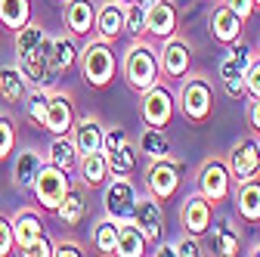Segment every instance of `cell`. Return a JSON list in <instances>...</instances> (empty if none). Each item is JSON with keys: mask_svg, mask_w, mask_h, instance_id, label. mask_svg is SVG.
<instances>
[{"mask_svg": "<svg viewBox=\"0 0 260 257\" xmlns=\"http://www.w3.org/2000/svg\"><path fill=\"white\" fill-rule=\"evenodd\" d=\"M124 81L137 93H146L149 87L161 84V59L149 41L134 38V44H130V50L124 56Z\"/></svg>", "mask_w": 260, "mask_h": 257, "instance_id": "obj_1", "label": "cell"}, {"mask_svg": "<svg viewBox=\"0 0 260 257\" xmlns=\"http://www.w3.org/2000/svg\"><path fill=\"white\" fill-rule=\"evenodd\" d=\"M78 62H81V75L90 87L103 90L115 81V72H118V59H115V50L109 47V41L96 38L90 41L81 53H78Z\"/></svg>", "mask_w": 260, "mask_h": 257, "instance_id": "obj_2", "label": "cell"}, {"mask_svg": "<svg viewBox=\"0 0 260 257\" xmlns=\"http://www.w3.org/2000/svg\"><path fill=\"white\" fill-rule=\"evenodd\" d=\"M180 112L192 121V124H205L214 112V87L208 78H189L180 87Z\"/></svg>", "mask_w": 260, "mask_h": 257, "instance_id": "obj_3", "label": "cell"}, {"mask_svg": "<svg viewBox=\"0 0 260 257\" xmlns=\"http://www.w3.org/2000/svg\"><path fill=\"white\" fill-rule=\"evenodd\" d=\"M137 199H140L137 186L130 183L124 174H115V180L106 183V192H103L106 217L115 220V223H130V217H134V208H137Z\"/></svg>", "mask_w": 260, "mask_h": 257, "instance_id": "obj_4", "label": "cell"}, {"mask_svg": "<svg viewBox=\"0 0 260 257\" xmlns=\"http://www.w3.org/2000/svg\"><path fill=\"white\" fill-rule=\"evenodd\" d=\"M72 180H69V171H62L56 165H47L41 168V174L35 177V183H31V192H35V199L44 211H56V205L65 199V192H69Z\"/></svg>", "mask_w": 260, "mask_h": 257, "instance_id": "obj_5", "label": "cell"}, {"mask_svg": "<svg viewBox=\"0 0 260 257\" xmlns=\"http://www.w3.org/2000/svg\"><path fill=\"white\" fill-rule=\"evenodd\" d=\"M183 168L174 165L171 158H155L146 171V186H149V196L158 199V202H171L177 192H180V183H183Z\"/></svg>", "mask_w": 260, "mask_h": 257, "instance_id": "obj_6", "label": "cell"}, {"mask_svg": "<svg viewBox=\"0 0 260 257\" xmlns=\"http://www.w3.org/2000/svg\"><path fill=\"white\" fill-rule=\"evenodd\" d=\"M199 192L214 208L233 196V174H230V168H226V162L211 158V162L202 165V171H199Z\"/></svg>", "mask_w": 260, "mask_h": 257, "instance_id": "obj_7", "label": "cell"}, {"mask_svg": "<svg viewBox=\"0 0 260 257\" xmlns=\"http://www.w3.org/2000/svg\"><path fill=\"white\" fill-rule=\"evenodd\" d=\"M180 28V7L177 0H149L146 13V35L155 41H168Z\"/></svg>", "mask_w": 260, "mask_h": 257, "instance_id": "obj_8", "label": "cell"}, {"mask_svg": "<svg viewBox=\"0 0 260 257\" xmlns=\"http://www.w3.org/2000/svg\"><path fill=\"white\" fill-rule=\"evenodd\" d=\"M174 109H177V103H174V93H171L168 87L155 84V87H149V90L143 93L140 115H143L146 127H168L171 118H174Z\"/></svg>", "mask_w": 260, "mask_h": 257, "instance_id": "obj_9", "label": "cell"}, {"mask_svg": "<svg viewBox=\"0 0 260 257\" xmlns=\"http://www.w3.org/2000/svg\"><path fill=\"white\" fill-rule=\"evenodd\" d=\"M211 220H214V205L202 196V192H189L183 199V208H180V223L189 236H205L211 230Z\"/></svg>", "mask_w": 260, "mask_h": 257, "instance_id": "obj_10", "label": "cell"}, {"mask_svg": "<svg viewBox=\"0 0 260 257\" xmlns=\"http://www.w3.org/2000/svg\"><path fill=\"white\" fill-rule=\"evenodd\" d=\"M19 72L25 75V81H28L31 87L50 90V87L56 84V75H59V72L53 69V62H50V41H47L41 50L22 56V59H19Z\"/></svg>", "mask_w": 260, "mask_h": 257, "instance_id": "obj_11", "label": "cell"}, {"mask_svg": "<svg viewBox=\"0 0 260 257\" xmlns=\"http://www.w3.org/2000/svg\"><path fill=\"white\" fill-rule=\"evenodd\" d=\"M130 223L146 236V242H161V233H165V211H161V202L152 199V196H140Z\"/></svg>", "mask_w": 260, "mask_h": 257, "instance_id": "obj_12", "label": "cell"}, {"mask_svg": "<svg viewBox=\"0 0 260 257\" xmlns=\"http://www.w3.org/2000/svg\"><path fill=\"white\" fill-rule=\"evenodd\" d=\"M165 47L158 50V59H161V75H168L174 81L186 78L189 75V66H192V50L186 41H180L177 35L168 38V41H161Z\"/></svg>", "mask_w": 260, "mask_h": 257, "instance_id": "obj_13", "label": "cell"}, {"mask_svg": "<svg viewBox=\"0 0 260 257\" xmlns=\"http://www.w3.org/2000/svg\"><path fill=\"white\" fill-rule=\"evenodd\" d=\"M233 174V183L248 180V177H260V155H257V140H239L230 152V162H226Z\"/></svg>", "mask_w": 260, "mask_h": 257, "instance_id": "obj_14", "label": "cell"}, {"mask_svg": "<svg viewBox=\"0 0 260 257\" xmlns=\"http://www.w3.org/2000/svg\"><path fill=\"white\" fill-rule=\"evenodd\" d=\"M242 25H245V19H239L226 4H217L214 13H211V19H208L211 38H214L217 44H223V47H230V44H236V41L242 38Z\"/></svg>", "mask_w": 260, "mask_h": 257, "instance_id": "obj_15", "label": "cell"}, {"mask_svg": "<svg viewBox=\"0 0 260 257\" xmlns=\"http://www.w3.org/2000/svg\"><path fill=\"white\" fill-rule=\"evenodd\" d=\"M72 124H75V106H72V100L65 93H50L41 127H47L53 137H59V134H72Z\"/></svg>", "mask_w": 260, "mask_h": 257, "instance_id": "obj_16", "label": "cell"}, {"mask_svg": "<svg viewBox=\"0 0 260 257\" xmlns=\"http://www.w3.org/2000/svg\"><path fill=\"white\" fill-rule=\"evenodd\" d=\"M93 31H96V38H103L109 44L124 35V4L121 0H109V4H103L100 10H96Z\"/></svg>", "mask_w": 260, "mask_h": 257, "instance_id": "obj_17", "label": "cell"}, {"mask_svg": "<svg viewBox=\"0 0 260 257\" xmlns=\"http://www.w3.org/2000/svg\"><path fill=\"white\" fill-rule=\"evenodd\" d=\"M236 211L245 223H260V177H248L236 183Z\"/></svg>", "mask_w": 260, "mask_h": 257, "instance_id": "obj_18", "label": "cell"}, {"mask_svg": "<svg viewBox=\"0 0 260 257\" xmlns=\"http://www.w3.org/2000/svg\"><path fill=\"white\" fill-rule=\"evenodd\" d=\"M103 137H106V127L100 124V118H93V115L75 118V124H72V140H75V146H78L81 155L100 152L103 149Z\"/></svg>", "mask_w": 260, "mask_h": 257, "instance_id": "obj_19", "label": "cell"}, {"mask_svg": "<svg viewBox=\"0 0 260 257\" xmlns=\"http://www.w3.org/2000/svg\"><path fill=\"white\" fill-rule=\"evenodd\" d=\"M96 22V4L93 0H65V28L75 38H87Z\"/></svg>", "mask_w": 260, "mask_h": 257, "instance_id": "obj_20", "label": "cell"}, {"mask_svg": "<svg viewBox=\"0 0 260 257\" xmlns=\"http://www.w3.org/2000/svg\"><path fill=\"white\" fill-rule=\"evenodd\" d=\"M254 50L239 38L236 44H230V50H226V56L220 59V66H217V75H220V81H226V78H242L245 75V69L254 62Z\"/></svg>", "mask_w": 260, "mask_h": 257, "instance_id": "obj_21", "label": "cell"}, {"mask_svg": "<svg viewBox=\"0 0 260 257\" xmlns=\"http://www.w3.org/2000/svg\"><path fill=\"white\" fill-rule=\"evenodd\" d=\"M78 162H81V152H78L75 140H72L69 134L53 137V143H50V149H47V165H56V168H62V171L72 174V171L78 168Z\"/></svg>", "mask_w": 260, "mask_h": 257, "instance_id": "obj_22", "label": "cell"}, {"mask_svg": "<svg viewBox=\"0 0 260 257\" xmlns=\"http://www.w3.org/2000/svg\"><path fill=\"white\" fill-rule=\"evenodd\" d=\"M78 168H81V183H84V186H90V189L103 186V183L109 180V174H112L109 158H106V152H103V149H100V152H90V155H81Z\"/></svg>", "mask_w": 260, "mask_h": 257, "instance_id": "obj_23", "label": "cell"}, {"mask_svg": "<svg viewBox=\"0 0 260 257\" xmlns=\"http://www.w3.org/2000/svg\"><path fill=\"white\" fill-rule=\"evenodd\" d=\"M44 162H47V158H41L38 149L19 152V155H16V165H13V180H16V186H19V189H31V183H35V177L41 174Z\"/></svg>", "mask_w": 260, "mask_h": 257, "instance_id": "obj_24", "label": "cell"}, {"mask_svg": "<svg viewBox=\"0 0 260 257\" xmlns=\"http://www.w3.org/2000/svg\"><path fill=\"white\" fill-rule=\"evenodd\" d=\"M84 214H87V196H84V189L69 186L65 199L56 205V217L62 220V227H78V223L84 220Z\"/></svg>", "mask_w": 260, "mask_h": 257, "instance_id": "obj_25", "label": "cell"}, {"mask_svg": "<svg viewBox=\"0 0 260 257\" xmlns=\"http://www.w3.org/2000/svg\"><path fill=\"white\" fill-rule=\"evenodd\" d=\"M10 223H13V242H16L19 248H25V245H31L35 239L44 236V220H41V214H35V211H22V214H16V220H10Z\"/></svg>", "mask_w": 260, "mask_h": 257, "instance_id": "obj_26", "label": "cell"}, {"mask_svg": "<svg viewBox=\"0 0 260 257\" xmlns=\"http://www.w3.org/2000/svg\"><path fill=\"white\" fill-rule=\"evenodd\" d=\"M146 245H149L146 236L134 227V223H118V242H115L118 257H143Z\"/></svg>", "mask_w": 260, "mask_h": 257, "instance_id": "obj_27", "label": "cell"}, {"mask_svg": "<svg viewBox=\"0 0 260 257\" xmlns=\"http://www.w3.org/2000/svg\"><path fill=\"white\" fill-rule=\"evenodd\" d=\"M25 93H28V81H25V75L16 66H4V69H0V96H4L7 103H13V106L22 103Z\"/></svg>", "mask_w": 260, "mask_h": 257, "instance_id": "obj_28", "label": "cell"}, {"mask_svg": "<svg viewBox=\"0 0 260 257\" xmlns=\"http://www.w3.org/2000/svg\"><path fill=\"white\" fill-rule=\"evenodd\" d=\"M140 152L155 162V158H171V140L165 134V127H146L140 137Z\"/></svg>", "mask_w": 260, "mask_h": 257, "instance_id": "obj_29", "label": "cell"}, {"mask_svg": "<svg viewBox=\"0 0 260 257\" xmlns=\"http://www.w3.org/2000/svg\"><path fill=\"white\" fill-rule=\"evenodd\" d=\"M31 22V0H4L0 4V25L7 31H16Z\"/></svg>", "mask_w": 260, "mask_h": 257, "instance_id": "obj_30", "label": "cell"}, {"mask_svg": "<svg viewBox=\"0 0 260 257\" xmlns=\"http://www.w3.org/2000/svg\"><path fill=\"white\" fill-rule=\"evenodd\" d=\"M78 47H75V41H69V38H50V62H53V69L56 72H69V69H75L78 66Z\"/></svg>", "mask_w": 260, "mask_h": 257, "instance_id": "obj_31", "label": "cell"}, {"mask_svg": "<svg viewBox=\"0 0 260 257\" xmlns=\"http://www.w3.org/2000/svg\"><path fill=\"white\" fill-rule=\"evenodd\" d=\"M211 251L220 257H233L239 254V233L230 227V220H220L211 230Z\"/></svg>", "mask_w": 260, "mask_h": 257, "instance_id": "obj_32", "label": "cell"}, {"mask_svg": "<svg viewBox=\"0 0 260 257\" xmlns=\"http://www.w3.org/2000/svg\"><path fill=\"white\" fill-rule=\"evenodd\" d=\"M146 13H149V4H143V0H127V7H124V35L143 38L146 35Z\"/></svg>", "mask_w": 260, "mask_h": 257, "instance_id": "obj_33", "label": "cell"}, {"mask_svg": "<svg viewBox=\"0 0 260 257\" xmlns=\"http://www.w3.org/2000/svg\"><path fill=\"white\" fill-rule=\"evenodd\" d=\"M47 100H50V90H41V87H31L28 93H25V100H22V106H25V118L31 121V124H44V112H47Z\"/></svg>", "mask_w": 260, "mask_h": 257, "instance_id": "obj_34", "label": "cell"}, {"mask_svg": "<svg viewBox=\"0 0 260 257\" xmlns=\"http://www.w3.org/2000/svg\"><path fill=\"white\" fill-rule=\"evenodd\" d=\"M115 242H118V223L115 220H100L93 227V248L100 254H115Z\"/></svg>", "mask_w": 260, "mask_h": 257, "instance_id": "obj_35", "label": "cell"}, {"mask_svg": "<svg viewBox=\"0 0 260 257\" xmlns=\"http://www.w3.org/2000/svg\"><path fill=\"white\" fill-rule=\"evenodd\" d=\"M106 158H109L112 174H134V171H137V149L130 146V143H124L121 149L109 152Z\"/></svg>", "mask_w": 260, "mask_h": 257, "instance_id": "obj_36", "label": "cell"}, {"mask_svg": "<svg viewBox=\"0 0 260 257\" xmlns=\"http://www.w3.org/2000/svg\"><path fill=\"white\" fill-rule=\"evenodd\" d=\"M13 146H16V124L7 115H0V162L13 152Z\"/></svg>", "mask_w": 260, "mask_h": 257, "instance_id": "obj_37", "label": "cell"}, {"mask_svg": "<svg viewBox=\"0 0 260 257\" xmlns=\"http://www.w3.org/2000/svg\"><path fill=\"white\" fill-rule=\"evenodd\" d=\"M242 81H245V93H248V100H260V59H257V56H254L251 66L245 69Z\"/></svg>", "mask_w": 260, "mask_h": 257, "instance_id": "obj_38", "label": "cell"}, {"mask_svg": "<svg viewBox=\"0 0 260 257\" xmlns=\"http://www.w3.org/2000/svg\"><path fill=\"white\" fill-rule=\"evenodd\" d=\"M124 143H130V140H127V131H124V127H109V131H106V137H103V152L109 155V152L121 149Z\"/></svg>", "mask_w": 260, "mask_h": 257, "instance_id": "obj_39", "label": "cell"}, {"mask_svg": "<svg viewBox=\"0 0 260 257\" xmlns=\"http://www.w3.org/2000/svg\"><path fill=\"white\" fill-rule=\"evenodd\" d=\"M25 257H53V242L47 239V233L41 236V239H35L31 245H25V248H19Z\"/></svg>", "mask_w": 260, "mask_h": 257, "instance_id": "obj_40", "label": "cell"}, {"mask_svg": "<svg viewBox=\"0 0 260 257\" xmlns=\"http://www.w3.org/2000/svg\"><path fill=\"white\" fill-rule=\"evenodd\" d=\"M174 248H177V257H199V254H205V251H202V245H199V239L189 236V233H186V239H183V242H177Z\"/></svg>", "mask_w": 260, "mask_h": 257, "instance_id": "obj_41", "label": "cell"}, {"mask_svg": "<svg viewBox=\"0 0 260 257\" xmlns=\"http://www.w3.org/2000/svg\"><path fill=\"white\" fill-rule=\"evenodd\" d=\"M13 223L7 220V217H0V257H7L10 251H13Z\"/></svg>", "mask_w": 260, "mask_h": 257, "instance_id": "obj_42", "label": "cell"}, {"mask_svg": "<svg viewBox=\"0 0 260 257\" xmlns=\"http://www.w3.org/2000/svg\"><path fill=\"white\" fill-rule=\"evenodd\" d=\"M220 84H223V93L230 96V100H239V103H242L245 96H248V93H245V81H242V78H226V81H220Z\"/></svg>", "mask_w": 260, "mask_h": 257, "instance_id": "obj_43", "label": "cell"}, {"mask_svg": "<svg viewBox=\"0 0 260 257\" xmlns=\"http://www.w3.org/2000/svg\"><path fill=\"white\" fill-rule=\"evenodd\" d=\"M223 4L230 7L239 19H251V13L257 10V7H254V0H223Z\"/></svg>", "mask_w": 260, "mask_h": 257, "instance_id": "obj_44", "label": "cell"}, {"mask_svg": "<svg viewBox=\"0 0 260 257\" xmlns=\"http://www.w3.org/2000/svg\"><path fill=\"white\" fill-rule=\"evenodd\" d=\"M53 254L56 257H84V248L78 242H59V245H53Z\"/></svg>", "mask_w": 260, "mask_h": 257, "instance_id": "obj_45", "label": "cell"}, {"mask_svg": "<svg viewBox=\"0 0 260 257\" xmlns=\"http://www.w3.org/2000/svg\"><path fill=\"white\" fill-rule=\"evenodd\" d=\"M248 124H251L254 134H260V100H251L248 103Z\"/></svg>", "mask_w": 260, "mask_h": 257, "instance_id": "obj_46", "label": "cell"}, {"mask_svg": "<svg viewBox=\"0 0 260 257\" xmlns=\"http://www.w3.org/2000/svg\"><path fill=\"white\" fill-rule=\"evenodd\" d=\"M155 254H158V257H177V248H174V245H158Z\"/></svg>", "mask_w": 260, "mask_h": 257, "instance_id": "obj_47", "label": "cell"}, {"mask_svg": "<svg viewBox=\"0 0 260 257\" xmlns=\"http://www.w3.org/2000/svg\"><path fill=\"white\" fill-rule=\"evenodd\" d=\"M251 254H254V257H260V245H257V248H254V251H251Z\"/></svg>", "mask_w": 260, "mask_h": 257, "instance_id": "obj_48", "label": "cell"}, {"mask_svg": "<svg viewBox=\"0 0 260 257\" xmlns=\"http://www.w3.org/2000/svg\"><path fill=\"white\" fill-rule=\"evenodd\" d=\"M254 7H257V10H260V0H254Z\"/></svg>", "mask_w": 260, "mask_h": 257, "instance_id": "obj_49", "label": "cell"}, {"mask_svg": "<svg viewBox=\"0 0 260 257\" xmlns=\"http://www.w3.org/2000/svg\"><path fill=\"white\" fill-rule=\"evenodd\" d=\"M257 155H260V143H257Z\"/></svg>", "mask_w": 260, "mask_h": 257, "instance_id": "obj_50", "label": "cell"}, {"mask_svg": "<svg viewBox=\"0 0 260 257\" xmlns=\"http://www.w3.org/2000/svg\"><path fill=\"white\" fill-rule=\"evenodd\" d=\"M124 4H127V0H124ZM143 4H149V0H143Z\"/></svg>", "mask_w": 260, "mask_h": 257, "instance_id": "obj_51", "label": "cell"}, {"mask_svg": "<svg viewBox=\"0 0 260 257\" xmlns=\"http://www.w3.org/2000/svg\"><path fill=\"white\" fill-rule=\"evenodd\" d=\"M257 59H260V53H257Z\"/></svg>", "mask_w": 260, "mask_h": 257, "instance_id": "obj_52", "label": "cell"}, {"mask_svg": "<svg viewBox=\"0 0 260 257\" xmlns=\"http://www.w3.org/2000/svg\"><path fill=\"white\" fill-rule=\"evenodd\" d=\"M0 4H4V0H0Z\"/></svg>", "mask_w": 260, "mask_h": 257, "instance_id": "obj_53", "label": "cell"}]
</instances>
